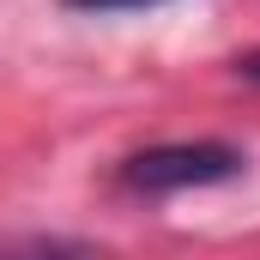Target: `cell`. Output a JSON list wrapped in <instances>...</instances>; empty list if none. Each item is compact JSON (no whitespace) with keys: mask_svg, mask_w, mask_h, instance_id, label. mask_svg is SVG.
Wrapping results in <instances>:
<instances>
[{"mask_svg":"<svg viewBox=\"0 0 260 260\" xmlns=\"http://www.w3.org/2000/svg\"><path fill=\"white\" fill-rule=\"evenodd\" d=\"M242 176V151L218 139H182V145H151L121 164V182L139 194H182V188H218Z\"/></svg>","mask_w":260,"mask_h":260,"instance_id":"6da1fadb","label":"cell"},{"mask_svg":"<svg viewBox=\"0 0 260 260\" xmlns=\"http://www.w3.org/2000/svg\"><path fill=\"white\" fill-rule=\"evenodd\" d=\"M0 260H97L91 248L79 242H49V236H30V242H6Z\"/></svg>","mask_w":260,"mask_h":260,"instance_id":"7a4b0ae2","label":"cell"},{"mask_svg":"<svg viewBox=\"0 0 260 260\" xmlns=\"http://www.w3.org/2000/svg\"><path fill=\"white\" fill-rule=\"evenodd\" d=\"M79 12H133V6H164V0H67Z\"/></svg>","mask_w":260,"mask_h":260,"instance_id":"3957f363","label":"cell"},{"mask_svg":"<svg viewBox=\"0 0 260 260\" xmlns=\"http://www.w3.org/2000/svg\"><path fill=\"white\" fill-rule=\"evenodd\" d=\"M242 79H254V85H260V55H254V61H242Z\"/></svg>","mask_w":260,"mask_h":260,"instance_id":"277c9868","label":"cell"}]
</instances>
